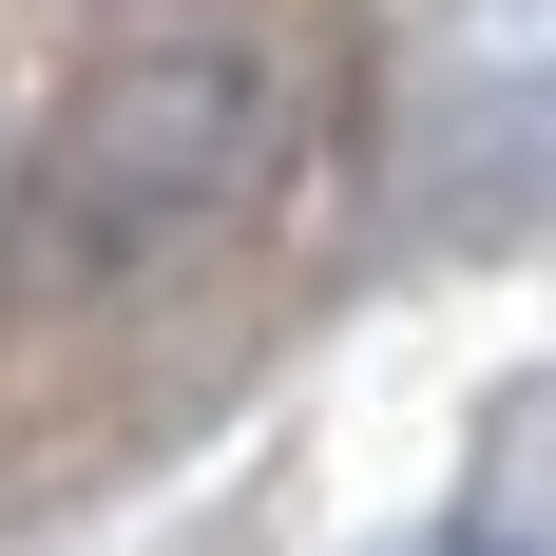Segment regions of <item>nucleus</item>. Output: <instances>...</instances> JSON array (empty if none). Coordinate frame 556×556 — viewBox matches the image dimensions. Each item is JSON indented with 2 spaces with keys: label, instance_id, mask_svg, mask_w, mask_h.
Here are the masks:
<instances>
[{
  "label": "nucleus",
  "instance_id": "obj_1",
  "mask_svg": "<svg viewBox=\"0 0 556 556\" xmlns=\"http://www.w3.org/2000/svg\"><path fill=\"white\" fill-rule=\"evenodd\" d=\"M288 173V77L250 39H173V58H115L97 97L20 154V212H0V288L20 307H97V288H154L192 250L269 212Z\"/></svg>",
  "mask_w": 556,
  "mask_h": 556
}]
</instances>
